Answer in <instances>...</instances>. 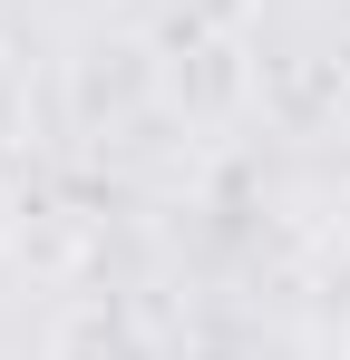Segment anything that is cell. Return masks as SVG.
<instances>
[{
    "instance_id": "cell-1",
    "label": "cell",
    "mask_w": 350,
    "mask_h": 360,
    "mask_svg": "<svg viewBox=\"0 0 350 360\" xmlns=\"http://www.w3.org/2000/svg\"><path fill=\"white\" fill-rule=\"evenodd\" d=\"M185 59H195V68H175V78H166L175 98H185V88H205L214 108H233V98H243V49H233V39H195Z\"/></svg>"
},
{
    "instance_id": "cell-2",
    "label": "cell",
    "mask_w": 350,
    "mask_h": 360,
    "mask_svg": "<svg viewBox=\"0 0 350 360\" xmlns=\"http://www.w3.org/2000/svg\"><path fill=\"white\" fill-rule=\"evenodd\" d=\"M20 243V195H10V176H0V253Z\"/></svg>"
},
{
    "instance_id": "cell-3",
    "label": "cell",
    "mask_w": 350,
    "mask_h": 360,
    "mask_svg": "<svg viewBox=\"0 0 350 360\" xmlns=\"http://www.w3.org/2000/svg\"><path fill=\"white\" fill-rule=\"evenodd\" d=\"M0 49H10V39H0Z\"/></svg>"
}]
</instances>
